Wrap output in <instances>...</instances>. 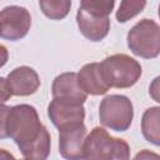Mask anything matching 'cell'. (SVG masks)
Masks as SVG:
<instances>
[{
    "mask_svg": "<svg viewBox=\"0 0 160 160\" xmlns=\"http://www.w3.org/2000/svg\"><path fill=\"white\" fill-rule=\"evenodd\" d=\"M6 128L8 136L14 140L20 152L25 151L48 131L41 124L36 109L29 104L10 106Z\"/></svg>",
    "mask_w": 160,
    "mask_h": 160,
    "instance_id": "obj_1",
    "label": "cell"
},
{
    "mask_svg": "<svg viewBox=\"0 0 160 160\" xmlns=\"http://www.w3.org/2000/svg\"><path fill=\"white\" fill-rule=\"evenodd\" d=\"M115 6L112 0H82L76 12L80 32L90 41H101L110 30V14Z\"/></svg>",
    "mask_w": 160,
    "mask_h": 160,
    "instance_id": "obj_2",
    "label": "cell"
},
{
    "mask_svg": "<svg viewBox=\"0 0 160 160\" xmlns=\"http://www.w3.org/2000/svg\"><path fill=\"white\" fill-rule=\"evenodd\" d=\"M82 160H130V146L124 139L96 126L86 135Z\"/></svg>",
    "mask_w": 160,
    "mask_h": 160,
    "instance_id": "obj_3",
    "label": "cell"
},
{
    "mask_svg": "<svg viewBox=\"0 0 160 160\" xmlns=\"http://www.w3.org/2000/svg\"><path fill=\"white\" fill-rule=\"evenodd\" d=\"M100 69L109 88L128 89L134 86L142 74L141 65L126 54H114L100 62Z\"/></svg>",
    "mask_w": 160,
    "mask_h": 160,
    "instance_id": "obj_4",
    "label": "cell"
},
{
    "mask_svg": "<svg viewBox=\"0 0 160 160\" xmlns=\"http://www.w3.org/2000/svg\"><path fill=\"white\" fill-rule=\"evenodd\" d=\"M128 46L142 59H155L160 54V26L151 19L138 21L128 32Z\"/></svg>",
    "mask_w": 160,
    "mask_h": 160,
    "instance_id": "obj_5",
    "label": "cell"
},
{
    "mask_svg": "<svg viewBox=\"0 0 160 160\" xmlns=\"http://www.w3.org/2000/svg\"><path fill=\"white\" fill-rule=\"evenodd\" d=\"M134 118L131 100L125 95L112 94L105 96L99 106L100 122L114 131H126Z\"/></svg>",
    "mask_w": 160,
    "mask_h": 160,
    "instance_id": "obj_6",
    "label": "cell"
},
{
    "mask_svg": "<svg viewBox=\"0 0 160 160\" xmlns=\"http://www.w3.org/2000/svg\"><path fill=\"white\" fill-rule=\"evenodd\" d=\"M31 26L29 10L19 5H9L0 10V38L18 41L25 38Z\"/></svg>",
    "mask_w": 160,
    "mask_h": 160,
    "instance_id": "obj_7",
    "label": "cell"
},
{
    "mask_svg": "<svg viewBox=\"0 0 160 160\" xmlns=\"http://www.w3.org/2000/svg\"><path fill=\"white\" fill-rule=\"evenodd\" d=\"M48 115L52 125L60 130L65 126L82 124L85 119V109L80 102L52 99L48 106Z\"/></svg>",
    "mask_w": 160,
    "mask_h": 160,
    "instance_id": "obj_8",
    "label": "cell"
},
{
    "mask_svg": "<svg viewBox=\"0 0 160 160\" xmlns=\"http://www.w3.org/2000/svg\"><path fill=\"white\" fill-rule=\"evenodd\" d=\"M88 135L82 124L65 126L59 130V152L65 160H82L84 142Z\"/></svg>",
    "mask_w": 160,
    "mask_h": 160,
    "instance_id": "obj_9",
    "label": "cell"
},
{
    "mask_svg": "<svg viewBox=\"0 0 160 160\" xmlns=\"http://www.w3.org/2000/svg\"><path fill=\"white\" fill-rule=\"evenodd\" d=\"M11 94L15 96H29L40 88V78L38 72L26 65L15 68L6 78Z\"/></svg>",
    "mask_w": 160,
    "mask_h": 160,
    "instance_id": "obj_10",
    "label": "cell"
},
{
    "mask_svg": "<svg viewBox=\"0 0 160 160\" xmlns=\"http://www.w3.org/2000/svg\"><path fill=\"white\" fill-rule=\"evenodd\" d=\"M52 99H61L84 104L88 95L81 90L78 82L76 72L68 71L58 75L51 85Z\"/></svg>",
    "mask_w": 160,
    "mask_h": 160,
    "instance_id": "obj_11",
    "label": "cell"
},
{
    "mask_svg": "<svg viewBox=\"0 0 160 160\" xmlns=\"http://www.w3.org/2000/svg\"><path fill=\"white\" fill-rule=\"evenodd\" d=\"M76 76L79 86L86 95H104L110 89L104 80L100 62L85 64L76 74Z\"/></svg>",
    "mask_w": 160,
    "mask_h": 160,
    "instance_id": "obj_12",
    "label": "cell"
},
{
    "mask_svg": "<svg viewBox=\"0 0 160 160\" xmlns=\"http://www.w3.org/2000/svg\"><path fill=\"white\" fill-rule=\"evenodd\" d=\"M141 132L146 141L159 146L160 144V108L146 109L141 118Z\"/></svg>",
    "mask_w": 160,
    "mask_h": 160,
    "instance_id": "obj_13",
    "label": "cell"
},
{
    "mask_svg": "<svg viewBox=\"0 0 160 160\" xmlns=\"http://www.w3.org/2000/svg\"><path fill=\"white\" fill-rule=\"evenodd\" d=\"M39 6L42 14L51 20L64 19L71 8V1L69 0H40Z\"/></svg>",
    "mask_w": 160,
    "mask_h": 160,
    "instance_id": "obj_14",
    "label": "cell"
},
{
    "mask_svg": "<svg viewBox=\"0 0 160 160\" xmlns=\"http://www.w3.org/2000/svg\"><path fill=\"white\" fill-rule=\"evenodd\" d=\"M146 6V1L144 0H130V1H121L119 9L116 11V20L119 22H126L138 14H140L144 8Z\"/></svg>",
    "mask_w": 160,
    "mask_h": 160,
    "instance_id": "obj_15",
    "label": "cell"
},
{
    "mask_svg": "<svg viewBox=\"0 0 160 160\" xmlns=\"http://www.w3.org/2000/svg\"><path fill=\"white\" fill-rule=\"evenodd\" d=\"M10 111V106L0 105V139H6L8 136V115Z\"/></svg>",
    "mask_w": 160,
    "mask_h": 160,
    "instance_id": "obj_16",
    "label": "cell"
},
{
    "mask_svg": "<svg viewBox=\"0 0 160 160\" xmlns=\"http://www.w3.org/2000/svg\"><path fill=\"white\" fill-rule=\"evenodd\" d=\"M12 96L8 80L0 76V105H4L10 98Z\"/></svg>",
    "mask_w": 160,
    "mask_h": 160,
    "instance_id": "obj_17",
    "label": "cell"
},
{
    "mask_svg": "<svg viewBox=\"0 0 160 160\" xmlns=\"http://www.w3.org/2000/svg\"><path fill=\"white\" fill-rule=\"evenodd\" d=\"M132 160H160V156H159V154H156L154 151L144 149V150H140Z\"/></svg>",
    "mask_w": 160,
    "mask_h": 160,
    "instance_id": "obj_18",
    "label": "cell"
},
{
    "mask_svg": "<svg viewBox=\"0 0 160 160\" xmlns=\"http://www.w3.org/2000/svg\"><path fill=\"white\" fill-rule=\"evenodd\" d=\"M8 59H9V51H8V49H6L5 45L0 44V68H2L8 62Z\"/></svg>",
    "mask_w": 160,
    "mask_h": 160,
    "instance_id": "obj_19",
    "label": "cell"
},
{
    "mask_svg": "<svg viewBox=\"0 0 160 160\" xmlns=\"http://www.w3.org/2000/svg\"><path fill=\"white\" fill-rule=\"evenodd\" d=\"M0 160H16V159L14 158V155L10 151H8L5 149H0Z\"/></svg>",
    "mask_w": 160,
    "mask_h": 160,
    "instance_id": "obj_20",
    "label": "cell"
},
{
    "mask_svg": "<svg viewBox=\"0 0 160 160\" xmlns=\"http://www.w3.org/2000/svg\"><path fill=\"white\" fill-rule=\"evenodd\" d=\"M158 80H159V78L154 79V82H152V84H154V86H155V88H154V89H152V88H150V94H151V96L154 98V100L159 102L160 100H159V96H158Z\"/></svg>",
    "mask_w": 160,
    "mask_h": 160,
    "instance_id": "obj_21",
    "label": "cell"
},
{
    "mask_svg": "<svg viewBox=\"0 0 160 160\" xmlns=\"http://www.w3.org/2000/svg\"><path fill=\"white\" fill-rule=\"evenodd\" d=\"M21 160H26V159H21Z\"/></svg>",
    "mask_w": 160,
    "mask_h": 160,
    "instance_id": "obj_22",
    "label": "cell"
}]
</instances>
